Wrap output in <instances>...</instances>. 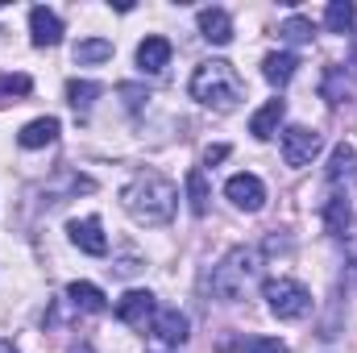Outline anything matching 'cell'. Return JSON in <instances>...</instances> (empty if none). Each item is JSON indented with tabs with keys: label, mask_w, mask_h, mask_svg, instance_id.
<instances>
[{
	"label": "cell",
	"mask_w": 357,
	"mask_h": 353,
	"mask_svg": "<svg viewBox=\"0 0 357 353\" xmlns=\"http://www.w3.org/2000/svg\"><path fill=\"white\" fill-rule=\"evenodd\" d=\"M121 204L137 225H167L178 208V187L158 171H137L121 187Z\"/></svg>",
	"instance_id": "cell-1"
},
{
	"label": "cell",
	"mask_w": 357,
	"mask_h": 353,
	"mask_svg": "<svg viewBox=\"0 0 357 353\" xmlns=\"http://www.w3.org/2000/svg\"><path fill=\"white\" fill-rule=\"evenodd\" d=\"M241 96H245V84H241V75H237L233 63L208 59V63L195 67V75H191V100H199L204 108H212V112H233V108L241 104Z\"/></svg>",
	"instance_id": "cell-2"
},
{
	"label": "cell",
	"mask_w": 357,
	"mask_h": 353,
	"mask_svg": "<svg viewBox=\"0 0 357 353\" xmlns=\"http://www.w3.org/2000/svg\"><path fill=\"white\" fill-rule=\"evenodd\" d=\"M258 274H262V250H254V246H237V250H229L220 266L212 270V295L220 299V303H237V299H245V291L258 283Z\"/></svg>",
	"instance_id": "cell-3"
},
{
	"label": "cell",
	"mask_w": 357,
	"mask_h": 353,
	"mask_svg": "<svg viewBox=\"0 0 357 353\" xmlns=\"http://www.w3.org/2000/svg\"><path fill=\"white\" fill-rule=\"evenodd\" d=\"M262 299L278 320H303L312 312V291L295 278H270L262 287Z\"/></svg>",
	"instance_id": "cell-4"
},
{
	"label": "cell",
	"mask_w": 357,
	"mask_h": 353,
	"mask_svg": "<svg viewBox=\"0 0 357 353\" xmlns=\"http://www.w3.org/2000/svg\"><path fill=\"white\" fill-rule=\"evenodd\" d=\"M320 146H324V137H320L316 129L291 125V129L282 133V163H287V167H307V163L320 154Z\"/></svg>",
	"instance_id": "cell-5"
},
{
	"label": "cell",
	"mask_w": 357,
	"mask_h": 353,
	"mask_svg": "<svg viewBox=\"0 0 357 353\" xmlns=\"http://www.w3.org/2000/svg\"><path fill=\"white\" fill-rule=\"evenodd\" d=\"M116 316L129 324V329H150L158 308H154V295L150 291H125L121 303H116Z\"/></svg>",
	"instance_id": "cell-6"
},
{
	"label": "cell",
	"mask_w": 357,
	"mask_h": 353,
	"mask_svg": "<svg viewBox=\"0 0 357 353\" xmlns=\"http://www.w3.org/2000/svg\"><path fill=\"white\" fill-rule=\"evenodd\" d=\"M225 195H229L237 208H245V212H262V208H266V183L258 175H233L225 183Z\"/></svg>",
	"instance_id": "cell-7"
},
{
	"label": "cell",
	"mask_w": 357,
	"mask_h": 353,
	"mask_svg": "<svg viewBox=\"0 0 357 353\" xmlns=\"http://www.w3.org/2000/svg\"><path fill=\"white\" fill-rule=\"evenodd\" d=\"M150 333H154V337H158L162 345L178 350V345H187V337H191V324H187V316H183L178 308H162V312L154 316Z\"/></svg>",
	"instance_id": "cell-8"
},
{
	"label": "cell",
	"mask_w": 357,
	"mask_h": 353,
	"mask_svg": "<svg viewBox=\"0 0 357 353\" xmlns=\"http://www.w3.org/2000/svg\"><path fill=\"white\" fill-rule=\"evenodd\" d=\"M67 233H71V241L91 254V258H104L108 254V237H104V229H100V220L96 216H84V220H71L67 225Z\"/></svg>",
	"instance_id": "cell-9"
},
{
	"label": "cell",
	"mask_w": 357,
	"mask_h": 353,
	"mask_svg": "<svg viewBox=\"0 0 357 353\" xmlns=\"http://www.w3.org/2000/svg\"><path fill=\"white\" fill-rule=\"evenodd\" d=\"M29 38H33V46H59V42H63V21H59V13H50L46 4H38V8L29 13Z\"/></svg>",
	"instance_id": "cell-10"
},
{
	"label": "cell",
	"mask_w": 357,
	"mask_h": 353,
	"mask_svg": "<svg viewBox=\"0 0 357 353\" xmlns=\"http://www.w3.org/2000/svg\"><path fill=\"white\" fill-rule=\"evenodd\" d=\"M324 225H328V233H333L337 241H354L357 237L354 212H349V200H345V195H333V200L324 204Z\"/></svg>",
	"instance_id": "cell-11"
},
{
	"label": "cell",
	"mask_w": 357,
	"mask_h": 353,
	"mask_svg": "<svg viewBox=\"0 0 357 353\" xmlns=\"http://www.w3.org/2000/svg\"><path fill=\"white\" fill-rule=\"evenodd\" d=\"M199 33L212 46H229L233 42V17L225 8H199Z\"/></svg>",
	"instance_id": "cell-12"
},
{
	"label": "cell",
	"mask_w": 357,
	"mask_h": 353,
	"mask_svg": "<svg viewBox=\"0 0 357 353\" xmlns=\"http://www.w3.org/2000/svg\"><path fill=\"white\" fill-rule=\"evenodd\" d=\"M282 117H287V100H266V104L250 117V133H254L258 142H270V137L278 133Z\"/></svg>",
	"instance_id": "cell-13"
},
{
	"label": "cell",
	"mask_w": 357,
	"mask_h": 353,
	"mask_svg": "<svg viewBox=\"0 0 357 353\" xmlns=\"http://www.w3.org/2000/svg\"><path fill=\"white\" fill-rule=\"evenodd\" d=\"M167 63H171V42L167 38H146L142 46H137V67H142V75H158V71H167Z\"/></svg>",
	"instance_id": "cell-14"
},
{
	"label": "cell",
	"mask_w": 357,
	"mask_h": 353,
	"mask_svg": "<svg viewBox=\"0 0 357 353\" xmlns=\"http://www.w3.org/2000/svg\"><path fill=\"white\" fill-rule=\"evenodd\" d=\"M59 137V121L54 117H38V121H29L21 133H17V146L21 150H42V146H50Z\"/></svg>",
	"instance_id": "cell-15"
},
{
	"label": "cell",
	"mask_w": 357,
	"mask_h": 353,
	"mask_svg": "<svg viewBox=\"0 0 357 353\" xmlns=\"http://www.w3.org/2000/svg\"><path fill=\"white\" fill-rule=\"evenodd\" d=\"M357 175V154L349 142H341V146H333V154H328V171L324 179L333 183V187H341V183H349Z\"/></svg>",
	"instance_id": "cell-16"
},
{
	"label": "cell",
	"mask_w": 357,
	"mask_h": 353,
	"mask_svg": "<svg viewBox=\"0 0 357 353\" xmlns=\"http://www.w3.org/2000/svg\"><path fill=\"white\" fill-rule=\"evenodd\" d=\"M295 71H299V59H295L291 50L266 54V63H262V75H266V84H274V88L291 84V80H295Z\"/></svg>",
	"instance_id": "cell-17"
},
{
	"label": "cell",
	"mask_w": 357,
	"mask_h": 353,
	"mask_svg": "<svg viewBox=\"0 0 357 353\" xmlns=\"http://www.w3.org/2000/svg\"><path fill=\"white\" fill-rule=\"evenodd\" d=\"M67 299H71L79 312H104V308H108L104 291H100L96 283H84V278H75V283L67 287Z\"/></svg>",
	"instance_id": "cell-18"
},
{
	"label": "cell",
	"mask_w": 357,
	"mask_h": 353,
	"mask_svg": "<svg viewBox=\"0 0 357 353\" xmlns=\"http://www.w3.org/2000/svg\"><path fill=\"white\" fill-rule=\"evenodd\" d=\"M324 25H328V33H349L357 25V4L349 0H333L328 8H324Z\"/></svg>",
	"instance_id": "cell-19"
},
{
	"label": "cell",
	"mask_w": 357,
	"mask_h": 353,
	"mask_svg": "<svg viewBox=\"0 0 357 353\" xmlns=\"http://www.w3.org/2000/svg\"><path fill=\"white\" fill-rule=\"evenodd\" d=\"M75 63L79 67H91V63H108L112 59V42L108 38H84V42H75Z\"/></svg>",
	"instance_id": "cell-20"
},
{
	"label": "cell",
	"mask_w": 357,
	"mask_h": 353,
	"mask_svg": "<svg viewBox=\"0 0 357 353\" xmlns=\"http://www.w3.org/2000/svg\"><path fill=\"white\" fill-rule=\"evenodd\" d=\"M100 91H104V88H100V84H91V80H71V84H67V104L84 117L91 104H96V96H100Z\"/></svg>",
	"instance_id": "cell-21"
},
{
	"label": "cell",
	"mask_w": 357,
	"mask_h": 353,
	"mask_svg": "<svg viewBox=\"0 0 357 353\" xmlns=\"http://www.w3.org/2000/svg\"><path fill=\"white\" fill-rule=\"evenodd\" d=\"M29 91H33V80H29V75H0V108L17 104V100L29 96Z\"/></svg>",
	"instance_id": "cell-22"
},
{
	"label": "cell",
	"mask_w": 357,
	"mask_h": 353,
	"mask_svg": "<svg viewBox=\"0 0 357 353\" xmlns=\"http://www.w3.org/2000/svg\"><path fill=\"white\" fill-rule=\"evenodd\" d=\"M220 350H245V353H287V345L278 337H241V341H225Z\"/></svg>",
	"instance_id": "cell-23"
},
{
	"label": "cell",
	"mask_w": 357,
	"mask_h": 353,
	"mask_svg": "<svg viewBox=\"0 0 357 353\" xmlns=\"http://www.w3.org/2000/svg\"><path fill=\"white\" fill-rule=\"evenodd\" d=\"M187 200H191V212L195 216L208 212V179H204V171H191L187 175Z\"/></svg>",
	"instance_id": "cell-24"
},
{
	"label": "cell",
	"mask_w": 357,
	"mask_h": 353,
	"mask_svg": "<svg viewBox=\"0 0 357 353\" xmlns=\"http://www.w3.org/2000/svg\"><path fill=\"white\" fill-rule=\"evenodd\" d=\"M291 46H299V42H312V33H316V25L307 21V17H287L282 21V29H278Z\"/></svg>",
	"instance_id": "cell-25"
},
{
	"label": "cell",
	"mask_w": 357,
	"mask_h": 353,
	"mask_svg": "<svg viewBox=\"0 0 357 353\" xmlns=\"http://www.w3.org/2000/svg\"><path fill=\"white\" fill-rule=\"evenodd\" d=\"M121 96H125V108H129V112H142L146 100H150V91L137 88V84H121Z\"/></svg>",
	"instance_id": "cell-26"
},
{
	"label": "cell",
	"mask_w": 357,
	"mask_h": 353,
	"mask_svg": "<svg viewBox=\"0 0 357 353\" xmlns=\"http://www.w3.org/2000/svg\"><path fill=\"white\" fill-rule=\"evenodd\" d=\"M324 96H328V104H341V100H345V91H341V67H328V80H324Z\"/></svg>",
	"instance_id": "cell-27"
},
{
	"label": "cell",
	"mask_w": 357,
	"mask_h": 353,
	"mask_svg": "<svg viewBox=\"0 0 357 353\" xmlns=\"http://www.w3.org/2000/svg\"><path fill=\"white\" fill-rule=\"evenodd\" d=\"M229 158V146H208V154H204V163L212 167V163H225Z\"/></svg>",
	"instance_id": "cell-28"
},
{
	"label": "cell",
	"mask_w": 357,
	"mask_h": 353,
	"mask_svg": "<svg viewBox=\"0 0 357 353\" xmlns=\"http://www.w3.org/2000/svg\"><path fill=\"white\" fill-rule=\"evenodd\" d=\"M67 353H96V350H91L88 341H79V345H71V350H67Z\"/></svg>",
	"instance_id": "cell-29"
},
{
	"label": "cell",
	"mask_w": 357,
	"mask_h": 353,
	"mask_svg": "<svg viewBox=\"0 0 357 353\" xmlns=\"http://www.w3.org/2000/svg\"><path fill=\"white\" fill-rule=\"evenodd\" d=\"M0 353H17L13 350V341H0Z\"/></svg>",
	"instance_id": "cell-30"
},
{
	"label": "cell",
	"mask_w": 357,
	"mask_h": 353,
	"mask_svg": "<svg viewBox=\"0 0 357 353\" xmlns=\"http://www.w3.org/2000/svg\"><path fill=\"white\" fill-rule=\"evenodd\" d=\"M354 71H357V42H354Z\"/></svg>",
	"instance_id": "cell-31"
},
{
	"label": "cell",
	"mask_w": 357,
	"mask_h": 353,
	"mask_svg": "<svg viewBox=\"0 0 357 353\" xmlns=\"http://www.w3.org/2000/svg\"><path fill=\"white\" fill-rule=\"evenodd\" d=\"M354 270H357V266H354Z\"/></svg>",
	"instance_id": "cell-32"
}]
</instances>
